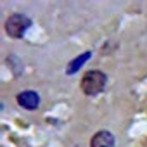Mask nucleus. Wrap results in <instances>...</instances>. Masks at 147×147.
<instances>
[{
  "instance_id": "nucleus-4",
  "label": "nucleus",
  "mask_w": 147,
  "mask_h": 147,
  "mask_svg": "<svg viewBox=\"0 0 147 147\" xmlns=\"http://www.w3.org/2000/svg\"><path fill=\"white\" fill-rule=\"evenodd\" d=\"M90 147H114V135L107 130H100L92 137Z\"/></svg>"
},
{
  "instance_id": "nucleus-1",
  "label": "nucleus",
  "mask_w": 147,
  "mask_h": 147,
  "mask_svg": "<svg viewBox=\"0 0 147 147\" xmlns=\"http://www.w3.org/2000/svg\"><path fill=\"white\" fill-rule=\"evenodd\" d=\"M106 83H107V76L102 71H97V69L88 71L85 73V76L82 80V92L88 97H95L100 92H104Z\"/></svg>"
},
{
  "instance_id": "nucleus-3",
  "label": "nucleus",
  "mask_w": 147,
  "mask_h": 147,
  "mask_svg": "<svg viewBox=\"0 0 147 147\" xmlns=\"http://www.w3.org/2000/svg\"><path fill=\"white\" fill-rule=\"evenodd\" d=\"M18 104H19L23 109L33 111V109L38 107V104H40V97H38V94L33 92V90H24V92H21V94L18 95Z\"/></svg>"
},
{
  "instance_id": "nucleus-5",
  "label": "nucleus",
  "mask_w": 147,
  "mask_h": 147,
  "mask_svg": "<svg viewBox=\"0 0 147 147\" xmlns=\"http://www.w3.org/2000/svg\"><path fill=\"white\" fill-rule=\"evenodd\" d=\"M90 55H92V52H85V54H80L76 59H73V61L67 64V67H66V75H75L76 71H80L82 66L90 59Z\"/></svg>"
},
{
  "instance_id": "nucleus-2",
  "label": "nucleus",
  "mask_w": 147,
  "mask_h": 147,
  "mask_svg": "<svg viewBox=\"0 0 147 147\" xmlns=\"http://www.w3.org/2000/svg\"><path fill=\"white\" fill-rule=\"evenodd\" d=\"M31 26V19L24 14H12L5 21V33L11 38H21L28 28Z\"/></svg>"
}]
</instances>
